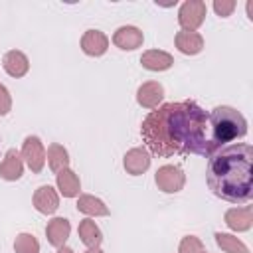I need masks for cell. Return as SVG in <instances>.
Wrapping results in <instances>:
<instances>
[{
    "label": "cell",
    "instance_id": "5b68a950",
    "mask_svg": "<svg viewBox=\"0 0 253 253\" xmlns=\"http://www.w3.org/2000/svg\"><path fill=\"white\" fill-rule=\"evenodd\" d=\"M156 186L166 192V194H174V192H180L184 188V182H186V176L184 172L178 168V166H172V164H166L162 168H158L156 172Z\"/></svg>",
    "mask_w": 253,
    "mask_h": 253
},
{
    "label": "cell",
    "instance_id": "9a60e30c",
    "mask_svg": "<svg viewBox=\"0 0 253 253\" xmlns=\"http://www.w3.org/2000/svg\"><path fill=\"white\" fill-rule=\"evenodd\" d=\"M2 65H4L6 73L12 75V77H22V75H26L28 69H30L28 57H26L22 51H18V49L8 51V53L4 55V59H2Z\"/></svg>",
    "mask_w": 253,
    "mask_h": 253
},
{
    "label": "cell",
    "instance_id": "44dd1931",
    "mask_svg": "<svg viewBox=\"0 0 253 253\" xmlns=\"http://www.w3.org/2000/svg\"><path fill=\"white\" fill-rule=\"evenodd\" d=\"M47 164H49V168H51L53 172H61V170H65L67 164H69L67 150H65L61 144H57V142L49 144V148H47Z\"/></svg>",
    "mask_w": 253,
    "mask_h": 253
},
{
    "label": "cell",
    "instance_id": "277c9868",
    "mask_svg": "<svg viewBox=\"0 0 253 253\" xmlns=\"http://www.w3.org/2000/svg\"><path fill=\"white\" fill-rule=\"evenodd\" d=\"M204 18H206V4L202 0H188L182 4L178 12V22L188 32H194L196 28H200Z\"/></svg>",
    "mask_w": 253,
    "mask_h": 253
},
{
    "label": "cell",
    "instance_id": "ffe728a7",
    "mask_svg": "<svg viewBox=\"0 0 253 253\" xmlns=\"http://www.w3.org/2000/svg\"><path fill=\"white\" fill-rule=\"evenodd\" d=\"M77 210L87 213V215H109V208L95 196H79L77 200Z\"/></svg>",
    "mask_w": 253,
    "mask_h": 253
},
{
    "label": "cell",
    "instance_id": "d4e9b609",
    "mask_svg": "<svg viewBox=\"0 0 253 253\" xmlns=\"http://www.w3.org/2000/svg\"><path fill=\"white\" fill-rule=\"evenodd\" d=\"M235 8V2L233 0H215L213 2V10L221 16V18H227Z\"/></svg>",
    "mask_w": 253,
    "mask_h": 253
},
{
    "label": "cell",
    "instance_id": "8992f818",
    "mask_svg": "<svg viewBox=\"0 0 253 253\" xmlns=\"http://www.w3.org/2000/svg\"><path fill=\"white\" fill-rule=\"evenodd\" d=\"M22 156L32 172H42L45 164V148L38 136H26L22 144Z\"/></svg>",
    "mask_w": 253,
    "mask_h": 253
},
{
    "label": "cell",
    "instance_id": "52a82bcc",
    "mask_svg": "<svg viewBox=\"0 0 253 253\" xmlns=\"http://www.w3.org/2000/svg\"><path fill=\"white\" fill-rule=\"evenodd\" d=\"M109 47V40L103 32L99 30H87L81 38V49L87 53V55H93V57H99L107 51Z\"/></svg>",
    "mask_w": 253,
    "mask_h": 253
},
{
    "label": "cell",
    "instance_id": "30bf717a",
    "mask_svg": "<svg viewBox=\"0 0 253 253\" xmlns=\"http://www.w3.org/2000/svg\"><path fill=\"white\" fill-rule=\"evenodd\" d=\"M142 40H144L142 32L138 28H134V26H123L113 36L115 45L121 47V49H136V47L142 45Z\"/></svg>",
    "mask_w": 253,
    "mask_h": 253
},
{
    "label": "cell",
    "instance_id": "7402d4cb",
    "mask_svg": "<svg viewBox=\"0 0 253 253\" xmlns=\"http://www.w3.org/2000/svg\"><path fill=\"white\" fill-rule=\"evenodd\" d=\"M215 241H217V245L223 249V251H227V253H249V249H247V245L243 243V241H239L237 237H233V235H229V233H215Z\"/></svg>",
    "mask_w": 253,
    "mask_h": 253
},
{
    "label": "cell",
    "instance_id": "7a4b0ae2",
    "mask_svg": "<svg viewBox=\"0 0 253 253\" xmlns=\"http://www.w3.org/2000/svg\"><path fill=\"white\" fill-rule=\"evenodd\" d=\"M210 190L231 204H241L253 196V148L245 142L231 144L211 154L208 168Z\"/></svg>",
    "mask_w": 253,
    "mask_h": 253
},
{
    "label": "cell",
    "instance_id": "4fadbf2b",
    "mask_svg": "<svg viewBox=\"0 0 253 253\" xmlns=\"http://www.w3.org/2000/svg\"><path fill=\"white\" fill-rule=\"evenodd\" d=\"M24 172V164H22V158H20V152L10 148L6 154H4V160L0 162V176L4 180H18Z\"/></svg>",
    "mask_w": 253,
    "mask_h": 253
},
{
    "label": "cell",
    "instance_id": "484cf974",
    "mask_svg": "<svg viewBox=\"0 0 253 253\" xmlns=\"http://www.w3.org/2000/svg\"><path fill=\"white\" fill-rule=\"evenodd\" d=\"M12 109V99H10V93L8 89L0 83V115H8Z\"/></svg>",
    "mask_w": 253,
    "mask_h": 253
},
{
    "label": "cell",
    "instance_id": "4316f807",
    "mask_svg": "<svg viewBox=\"0 0 253 253\" xmlns=\"http://www.w3.org/2000/svg\"><path fill=\"white\" fill-rule=\"evenodd\" d=\"M57 253H73V249H69V247H65V245H63V247H59V251H57Z\"/></svg>",
    "mask_w": 253,
    "mask_h": 253
},
{
    "label": "cell",
    "instance_id": "f1b7e54d",
    "mask_svg": "<svg viewBox=\"0 0 253 253\" xmlns=\"http://www.w3.org/2000/svg\"><path fill=\"white\" fill-rule=\"evenodd\" d=\"M202 253H208V251H202Z\"/></svg>",
    "mask_w": 253,
    "mask_h": 253
},
{
    "label": "cell",
    "instance_id": "ac0fdd59",
    "mask_svg": "<svg viewBox=\"0 0 253 253\" xmlns=\"http://www.w3.org/2000/svg\"><path fill=\"white\" fill-rule=\"evenodd\" d=\"M57 188L61 190V194H63L65 198L77 196V194H79V188H81L77 174H75L73 170H69V168L57 172Z\"/></svg>",
    "mask_w": 253,
    "mask_h": 253
},
{
    "label": "cell",
    "instance_id": "d6986e66",
    "mask_svg": "<svg viewBox=\"0 0 253 253\" xmlns=\"http://www.w3.org/2000/svg\"><path fill=\"white\" fill-rule=\"evenodd\" d=\"M79 237L81 241L89 247V249H95L101 245L103 241V235H101V229L97 227V223L93 219H83L79 223Z\"/></svg>",
    "mask_w": 253,
    "mask_h": 253
},
{
    "label": "cell",
    "instance_id": "e0dca14e",
    "mask_svg": "<svg viewBox=\"0 0 253 253\" xmlns=\"http://www.w3.org/2000/svg\"><path fill=\"white\" fill-rule=\"evenodd\" d=\"M140 63H142V67H146L150 71H164L174 63V59L170 53H166L162 49H150V51L142 53Z\"/></svg>",
    "mask_w": 253,
    "mask_h": 253
},
{
    "label": "cell",
    "instance_id": "9c48e42d",
    "mask_svg": "<svg viewBox=\"0 0 253 253\" xmlns=\"http://www.w3.org/2000/svg\"><path fill=\"white\" fill-rule=\"evenodd\" d=\"M34 206L40 213H53L59 206V198H57V192L51 188V186H40L36 192H34Z\"/></svg>",
    "mask_w": 253,
    "mask_h": 253
},
{
    "label": "cell",
    "instance_id": "6da1fadb",
    "mask_svg": "<svg viewBox=\"0 0 253 253\" xmlns=\"http://www.w3.org/2000/svg\"><path fill=\"white\" fill-rule=\"evenodd\" d=\"M208 128L206 111L194 101H182L166 103L148 113L142 121L140 134L146 148L162 158L190 152L211 156L215 150Z\"/></svg>",
    "mask_w": 253,
    "mask_h": 253
},
{
    "label": "cell",
    "instance_id": "cb8c5ba5",
    "mask_svg": "<svg viewBox=\"0 0 253 253\" xmlns=\"http://www.w3.org/2000/svg\"><path fill=\"white\" fill-rule=\"evenodd\" d=\"M202 251H204V245L194 235H188L180 241V253H202Z\"/></svg>",
    "mask_w": 253,
    "mask_h": 253
},
{
    "label": "cell",
    "instance_id": "603a6c76",
    "mask_svg": "<svg viewBox=\"0 0 253 253\" xmlns=\"http://www.w3.org/2000/svg\"><path fill=\"white\" fill-rule=\"evenodd\" d=\"M16 253H40V243L32 233H20L14 241Z\"/></svg>",
    "mask_w": 253,
    "mask_h": 253
},
{
    "label": "cell",
    "instance_id": "3957f363",
    "mask_svg": "<svg viewBox=\"0 0 253 253\" xmlns=\"http://www.w3.org/2000/svg\"><path fill=\"white\" fill-rule=\"evenodd\" d=\"M208 123H210V130H211L210 138H211L213 150H217L225 142H231V140L247 134V121L233 107H225V105L215 107L208 115Z\"/></svg>",
    "mask_w": 253,
    "mask_h": 253
},
{
    "label": "cell",
    "instance_id": "2e32d148",
    "mask_svg": "<svg viewBox=\"0 0 253 253\" xmlns=\"http://www.w3.org/2000/svg\"><path fill=\"white\" fill-rule=\"evenodd\" d=\"M251 221H253V211H251V206H245V208H233V210H227L225 211V223L235 229V231H247L251 227Z\"/></svg>",
    "mask_w": 253,
    "mask_h": 253
},
{
    "label": "cell",
    "instance_id": "5bb4252c",
    "mask_svg": "<svg viewBox=\"0 0 253 253\" xmlns=\"http://www.w3.org/2000/svg\"><path fill=\"white\" fill-rule=\"evenodd\" d=\"M176 47L186 53V55H196L202 51L204 47V38L198 34V32H188V30H182L176 34Z\"/></svg>",
    "mask_w": 253,
    "mask_h": 253
},
{
    "label": "cell",
    "instance_id": "ba28073f",
    "mask_svg": "<svg viewBox=\"0 0 253 253\" xmlns=\"http://www.w3.org/2000/svg\"><path fill=\"white\" fill-rule=\"evenodd\" d=\"M162 97H164V89H162V85L156 83V81H146V83H142V85L138 87V91H136V101H138V105H142V107H146V109H156L158 103L162 101Z\"/></svg>",
    "mask_w": 253,
    "mask_h": 253
},
{
    "label": "cell",
    "instance_id": "83f0119b",
    "mask_svg": "<svg viewBox=\"0 0 253 253\" xmlns=\"http://www.w3.org/2000/svg\"><path fill=\"white\" fill-rule=\"evenodd\" d=\"M85 253H103V251H101V249H99V247H95V249H87V251H85Z\"/></svg>",
    "mask_w": 253,
    "mask_h": 253
},
{
    "label": "cell",
    "instance_id": "8fae6325",
    "mask_svg": "<svg viewBox=\"0 0 253 253\" xmlns=\"http://www.w3.org/2000/svg\"><path fill=\"white\" fill-rule=\"evenodd\" d=\"M150 166V156L146 152V148H130L125 154V170L132 176H138L142 172H146Z\"/></svg>",
    "mask_w": 253,
    "mask_h": 253
},
{
    "label": "cell",
    "instance_id": "7c38bea8",
    "mask_svg": "<svg viewBox=\"0 0 253 253\" xmlns=\"http://www.w3.org/2000/svg\"><path fill=\"white\" fill-rule=\"evenodd\" d=\"M69 231H71V225L65 217H53L47 227H45V235H47V241L53 245V247H63V243L67 241L69 237Z\"/></svg>",
    "mask_w": 253,
    "mask_h": 253
}]
</instances>
